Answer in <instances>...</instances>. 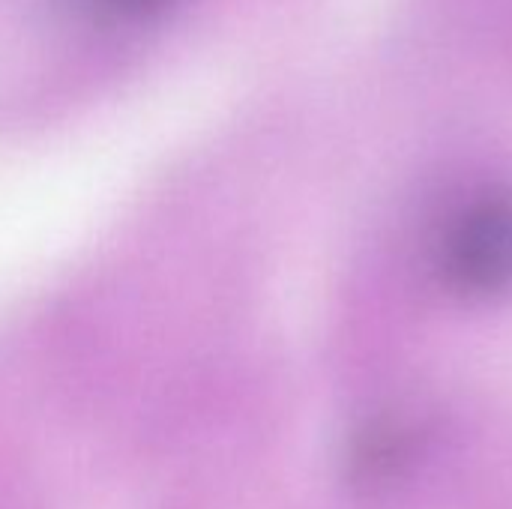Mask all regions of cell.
Returning a JSON list of instances; mask_svg holds the SVG:
<instances>
[{
	"instance_id": "6da1fadb",
	"label": "cell",
	"mask_w": 512,
	"mask_h": 509,
	"mask_svg": "<svg viewBox=\"0 0 512 509\" xmlns=\"http://www.w3.org/2000/svg\"><path fill=\"white\" fill-rule=\"evenodd\" d=\"M444 282L471 300L512 291V192H486L465 204L441 240Z\"/></svg>"
},
{
	"instance_id": "7a4b0ae2",
	"label": "cell",
	"mask_w": 512,
	"mask_h": 509,
	"mask_svg": "<svg viewBox=\"0 0 512 509\" xmlns=\"http://www.w3.org/2000/svg\"><path fill=\"white\" fill-rule=\"evenodd\" d=\"M90 3L105 9V12H141V9H150L162 0H90Z\"/></svg>"
}]
</instances>
